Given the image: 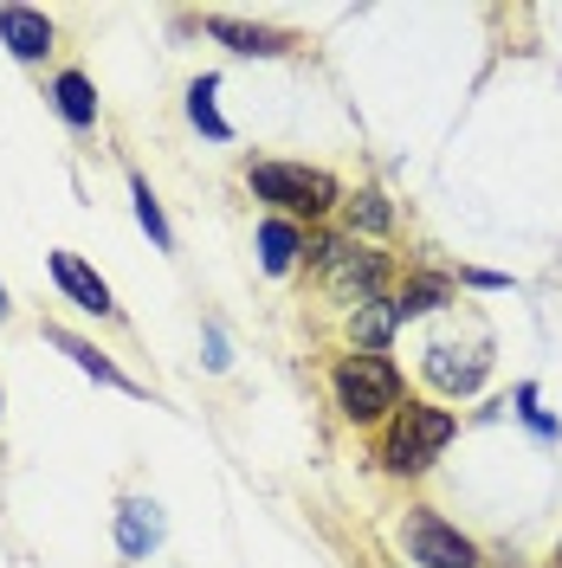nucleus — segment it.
<instances>
[{
  "mask_svg": "<svg viewBox=\"0 0 562 568\" xmlns=\"http://www.w3.org/2000/svg\"><path fill=\"white\" fill-rule=\"evenodd\" d=\"M330 388H337V407L355 426H369V420H382V414L401 407V368L388 355H343L337 375H330Z\"/></svg>",
  "mask_w": 562,
  "mask_h": 568,
  "instance_id": "nucleus-1",
  "label": "nucleus"
},
{
  "mask_svg": "<svg viewBox=\"0 0 562 568\" xmlns=\"http://www.w3.org/2000/svg\"><path fill=\"white\" fill-rule=\"evenodd\" d=\"M252 194L272 201L279 213H298V220H317L343 201V187L323 169H304V162H252Z\"/></svg>",
  "mask_w": 562,
  "mask_h": 568,
  "instance_id": "nucleus-2",
  "label": "nucleus"
},
{
  "mask_svg": "<svg viewBox=\"0 0 562 568\" xmlns=\"http://www.w3.org/2000/svg\"><path fill=\"white\" fill-rule=\"evenodd\" d=\"M446 439H453V414L408 400V407L394 414V426H388L382 459H388V471H421V465H433V453H446Z\"/></svg>",
  "mask_w": 562,
  "mask_h": 568,
  "instance_id": "nucleus-3",
  "label": "nucleus"
},
{
  "mask_svg": "<svg viewBox=\"0 0 562 568\" xmlns=\"http://www.w3.org/2000/svg\"><path fill=\"white\" fill-rule=\"evenodd\" d=\"M317 272L330 284V297H343V304H369V297H382V278H388V258L382 252H362L355 240H317Z\"/></svg>",
  "mask_w": 562,
  "mask_h": 568,
  "instance_id": "nucleus-4",
  "label": "nucleus"
},
{
  "mask_svg": "<svg viewBox=\"0 0 562 568\" xmlns=\"http://www.w3.org/2000/svg\"><path fill=\"white\" fill-rule=\"evenodd\" d=\"M401 536H408V556L421 568H479V549H472L453 524H440L433 510H414Z\"/></svg>",
  "mask_w": 562,
  "mask_h": 568,
  "instance_id": "nucleus-5",
  "label": "nucleus"
},
{
  "mask_svg": "<svg viewBox=\"0 0 562 568\" xmlns=\"http://www.w3.org/2000/svg\"><path fill=\"white\" fill-rule=\"evenodd\" d=\"M52 278H59V291H66L78 311H91V317H117V304H110V284L78 258V252H52Z\"/></svg>",
  "mask_w": 562,
  "mask_h": 568,
  "instance_id": "nucleus-6",
  "label": "nucleus"
},
{
  "mask_svg": "<svg viewBox=\"0 0 562 568\" xmlns=\"http://www.w3.org/2000/svg\"><path fill=\"white\" fill-rule=\"evenodd\" d=\"M485 368H492L485 349H453V343H433V349H426V375H433L446 394H472L479 382H485Z\"/></svg>",
  "mask_w": 562,
  "mask_h": 568,
  "instance_id": "nucleus-7",
  "label": "nucleus"
},
{
  "mask_svg": "<svg viewBox=\"0 0 562 568\" xmlns=\"http://www.w3.org/2000/svg\"><path fill=\"white\" fill-rule=\"evenodd\" d=\"M155 542H162V510H155L149 497H130V504H117V549H123L130 562H142Z\"/></svg>",
  "mask_w": 562,
  "mask_h": 568,
  "instance_id": "nucleus-8",
  "label": "nucleus"
},
{
  "mask_svg": "<svg viewBox=\"0 0 562 568\" xmlns=\"http://www.w3.org/2000/svg\"><path fill=\"white\" fill-rule=\"evenodd\" d=\"M0 39L13 59H46L52 52V20L33 7H0Z\"/></svg>",
  "mask_w": 562,
  "mask_h": 568,
  "instance_id": "nucleus-9",
  "label": "nucleus"
},
{
  "mask_svg": "<svg viewBox=\"0 0 562 568\" xmlns=\"http://www.w3.org/2000/svg\"><path fill=\"white\" fill-rule=\"evenodd\" d=\"M52 104H59V116H66L71 130H91L98 123V91H91L84 71H59L52 78Z\"/></svg>",
  "mask_w": 562,
  "mask_h": 568,
  "instance_id": "nucleus-10",
  "label": "nucleus"
},
{
  "mask_svg": "<svg viewBox=\"0 0 562 568\" xmlns=\"http://www.w3.org/2000/svg\"><path fill=\"white\" fill-rule=\"evenodd\" d=\"M298 252H304V233H298L291 220H265V226H259V265H265L272 278L298 265Z\"/></svg>",
  "mask_w": 562,
  "mask_h": 568,
  "instance_id": "nucleus-11",
  "label": "nucleus"
},
{
  "mask_svg": "<svg viewBox=\"0 0 562 568\" xmlns=\"http://www.w3.org/2000/svg\"><path fill=\"white\" fill-rule=\"evenodd\" d=\"M46 343H59V349H66L71 362H78V368H84V375H98V382H110V388H123V394H137V382H130V375H123V368H117V362H104V355L91 349V343H78V336H71V329H46Z\"/></svg>",
  "mask_w": 562,
  "mask_h": 568,
  "instance_id": "nucleus-12",
  "label": "nucleus"
},
{
  "mask_svg": "<svg viewBox=\"0 0 562 568\" xmlns=\"http://www.w3.org/2000/svg\"><path fill=\"white\" fill-rule=\"evenodd\" d=\"M394 323H401V311H394V297H369V304H355V317H350V329H355V343L375 355L394 336Z\"/></svg>",
  "mask_w": 562,
  "mask_h": 568,
  "instance_id": "nucleus-13",
  "label": "nucleus"
},
{
  "mask_svg": "<svg viewBox=\"0 0 562 568\" xmlns=\"http://www.w3.org/2000/svg\"><path fill=\"white\" fill-rule=\"evenodd\" d=\"M446 297H453V284L440 278V272H421V278H408V284H401L394 311H401V323H408V317H426V311H440Z\"/></svg>",
  "mask_w": 562,
  "mask_h": 568,
  "instance_id": "nucleus-14",
  "label": "nucleus"
},
{
  "mask_svg": "<svg viewBox=\"0 0 562 568\" xmlns=\"http://www.w3.org/2000/svg\"><path fill=\"white\" fill-rule=\"evenodd\" d=\"M213 91H220V78H194V84H188V116H194V130H208L213 142H233V123L213 110Z\"/></svg>",
  "mask_w": 562,
  "mask_h": 568,
  "instance_id": "nucleus-15",
  "label": "nucleus"
},
{
  "mask_svg": "<svg viewBox=\"0 0 562 568\" xmlns=\"http://www.w3.org/2000/svg\"><path fill=\"white\" fill-rule=\"evenodd\" d=\"M208 33H213V39H227L233 52H259V59H272V52H284V39H279V33H259V27H240V20H227V13H213V20H208Z\"/></svg>",
  "mask_w": 562,
  "mask_h": 568,
  "instance_id": "nucleus-16",
  "label": "nucleus"
},
{
  "mask_svg": "<svg viewBox=\"0 0 562 568\" xmlns=\"http://www.w3.org/2000/svg\"><path fill=\"white\" fill-rule=\"evenodd\" d=\"M130 201H137V220H142V233H149V240H155V246L169 252L175 246V233H169V220H162V207H155V194H149V181H130Z\"/></svg>",
  "mask_w": 562,
  "mask_h": 568,
  "instance_id": "nucleus-17",
  "label": "nucleus"
},
{
  "mask_svg": "<svg viewBox=\"0 0 562 568\" xmlns=\"http://www.w3.org/2000/svg\"><path fill=\"white\" fill-rule=\"evenodd\" d=\"M350 226H362V233H388V201L382 194H355L350 201Z\"/></svg>",
  "mask_w": 562,
  "mask_h": 568,
  "instance_id": "nucleus-18",
  "label": "nucleus"
},
{
  "mask_svg": "<svg viewBox=\"0 0 562 568\" xmlns=\"http://www.w3.org/2000/svg\"><path fill=\"white\" fill-rule=\"evenodd\" d=\"M227 362H233V355H227V336L208 329V368H227Z\"/></svg>",
  "mask_w": 562,
  "mask_h": 568,
  "instance_id": "nucleus-19",
  "label": "nucleus"
},
{
  "mask_svg": "<svg viewBox=\"0 0 562 568\" xmlns=\"http://www.w3.org/2000/svg\"><path fill=\"white\" fill-rule=\"evenodd\" d=\"M465 284H479V291H504L511 278H498V272H465Z\"/></svg>",
  "mask_w": 562,
  "mask_h": 568,
  "instance_id": "nucleus-20",
  "label": "nucleus"
},
{
  "mask_svg": "<svg viewBox=\"0 0 562 568\" xmlns=\"http://www.w3.org/2000/svg\"><path fill=\"white\" fill-rule=\"evenodd\" d=\"M0 317H7V291H0Z\"/></svg>",
  "mask_w": 562,
  "mask_h": 568,
  "instance_id": "nucleus-21",
  "label": "nucleus"
},
{
  "mask_svg": "<svg viewBox=\"0 0 562 568\" xmlns=\"http://www.w3.org/2000/svg\"><path fill=\"white\" fill-rule=\"evenodd\" d=\"M556 562H562V549H556Z\"/></svg>",
  "mask_w": 562,
  "mask_h": 568,
  "instance_id": "nucleus-22",
  "label": "nucleus"
}]
</instances>
